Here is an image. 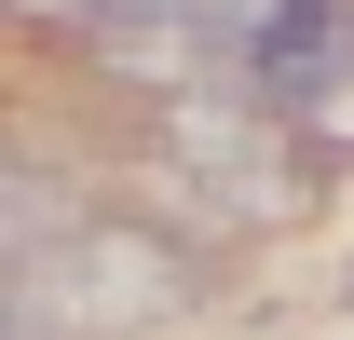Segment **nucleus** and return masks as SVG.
I'll return each instance as SVG.
<instances>
[{
  "label": "nucleus",
  "mask_w": 354,
  "mask_h": 340,
  "mask_svg": "<svg viewBox=\"0 0 354 340\" xmlns=\"http://www.w3.org/2000/svg\"><path fill=\"white\" fill-rule=\"evenodd\" d=\"M177 299H191V245L150 218H95L82 245H55L41 272L0 286V327L14 340H123V327H164Z\"/></svg>",
  "instance_id": "1"
},
{
  "label": "nucleus",
  "mask_w": 354,
  "mask_h": 340,
  "mask_svg": "<svg viewBox=\"0 0 354 340\" xmlns=\"http://www.w3.org/2000/svg\"><path fill=\"white\" fill-rule=\"evenodd\" d=\"M164 150L191 164V191H205L218 218H272V205H286V164H272L259 95H218V82L177 95V109H164Z\"/></svg>",
  "instance_id": "2"
}]
</instances>
